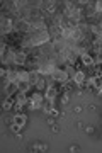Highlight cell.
<instances>
[{"label": "cell", "mask_w": 102, "mask_h": 153, "mask_svg": "<svg viewBox=\"0 0 102 153\" xmlns=\"http://www.w3.org/2000/svg\"><path fill=\"white\" fill-rule=\"evenodd\" d=\"M43 107V94H39V92H34L29 97V109L31 111H38Z\"/></svg>", "instance_id": "1"}, {"label": "cell", "mask_w": 102, "mask_h": 153, "mask_svg": "<svg viewBox=\"0 0 102 153\" xmlns=\"http://www.w3.org/2000/svg\"><path fill=\"white\" fill-rule=\"evenodd\" d=\"M51 76H53L54 82H60V83H66L68 78H70V75L66 73V70H54Z\"/></svg>", "instance_id": "2"}, {"label": "cell", "mask_w": 102, "mask_h": 153, "mask_svg": "<svg viewBox=\"0 0 102 153\" xmlns=\"http://www.w3.org/2000/svg\"><path fill=\"white\" fill-rule=\"evenodd\" d=\"M85 80H87V75H85V73H83L82 70H77V71H75V76H73V82H75L77 87H83Z\"/></svg>", "instance_id": "3"}, {"label": "cell", "mask_w": 102, "mask_h": 153, "mask_svg": "<svg viewBox=\"0 0 102 153\" xmlns=\"http://www.w3.org/2000/svg\"><path fill=\"white\" fill-rule=\"evenodd\" d=\"M12 123H16V124H19L21 128H24V126L27 124V116L22 114V112H17V114L12 117Z\"/></svg>", "instance_id": "4"}, {"label": "cell", "mask_w": 102, "mask_h": 153, "mask_svg": "<svg viewBox=\"0 0 102 153\" xmlns=\"http://www.w3.org/2000/svg\"><path fill=\"white\" fill-rule=\"evenodd\" d=\"M82 65L83 66H95V61H94V56H90L89 53H82L80 55Z\"/></svg>", "instance_id": "5"}, {"label": "cell", "mask_w": 102, "mask_h": 153, "mask_svg": "<svg viewBox=\"0 0 102 153\" xmlns=\"http://www.w3.org/2000/svg\"><path fill=\"white\" fill-rule=\"evenodd\" d=\"M29 152H39V153H44V152H48V145L46 143H41V141H38V143H34L31 148H29Z\"/></svg>", "instance_id": "6"}, {"label": "cell", "mask_w": 102, "mask_h": 153, "mask_svg": "<svg viewBox=\"0 0 102 153\" xmlns=\"http://www.w3.org/2000/svg\"><path fill=\"white\" fill-rule=\"evenodd\" d=\"M39 80H41V78H39V73H38V71H31V78H29V83H31V85H38Z\"/></svg>", "instance_id": "7"}, {"label": "cell", "mask_w": 102, "mask_h": 153, "mask_svg": "<svg viewBox=\"0 0 102 153\" xmlns=\"http://www.w3.org/2000/svg\"><path fill=\"white\" fill-rule=\"evenodd\" d=\"M14 105H16V104L12 102V99H5V100H4V104H2V109H4V111H10Z\"/></svg>", "instance_id": "8"}, {"label": "cell", "mask_w": 102, "mask_h": 153, "mask_svg": "<svg viewBox=\"0 0 102 153\" xmlns=\"http://www.w3.org/2000/svg\"><path fill=\"white\" fill-rule=\"evenodd\" d=\"M9 129L12 131V134H16V133H21V131H22L21 126L16 124V123H12V121H10V124H9Z\"/></svg>", "instance_id": "9"}, {"label": "cell", "mask_w": 102, "mask_h": 153, "mask_svg": "<svg viewBox=\"0 0 102 153\" xmlns=\"http://www.w3.org/2000/svg\"><path fill=\"white\" fill-rule=\"evenodd\" d=\"M68 99H70V92H63L61 95H60V102H61V104H66Z\"/></svg>", "instance_id": "10"}, {"label": "cell", "mask_w": 102, "mask_h": 153, "mask_svg": "<svg viewBox=\"0 0 102 153\" xmlns=\"http://www.w3.org/2000/svg\"><path fill=\"white\" fill-rule=\"evenodd\" d=\"M83 129H85V133H87V134H92V133H94V126H85Z\"/></svg>", "instance_id": "11"}, {"label": "cell", "mask_w": 102, "mask_h": 153, "mask_svg": "<svg viewBox=\"0 0 102 153\" xmlns=\"http://www.w3.org/2000/svg\"><path fill=\"white\" fill-rule=\"evenodd\" d=\"M36 87H38L39 90H43V88L46 87V83H44V80H39V82H38V85H36Z\"/></svg>", "instance_id": "12"}, {"label": "cell", "mask_w": 102, "mask_h": 153, "mask_svg": "<svg viewBox=\"0 0 102 153\" xmlns=\"http://www.w3.org/2000/svg\"><path fill=\"white\" fill-rule=\"evenodd\" d=\"M94 92H95V95H99V97H102V85H99V87H97L95 90H94Z\"/></svg>", "instance_id": "13"}, {"label": "cell", "mask_w": 102, "mask_h": 153, "mask_svg": "<svg viewBox=\"0 0 102 153\" xmlns=\"http://www.w3.org/2000/svg\"><path fill=\"white\" fill-rule=\"evenodd\" d=\"M51 131H53V133H58V131H60V128H58L56 124H51Z\"/></svg>", "instance_id": "14"}, {"label": "cell", "mask_w": 102, "mask_h": 153, "mask_svg": "<svg viewBox=\"0 0 102 153\" xmlns=\"http://www.w3.org/2000/svg\"><path fill=\"white\" fill-rule=\"evenodd\" d=\"M46 119H48V124H54V117H51V116H48V117H46Z\"/></svg>", "instance_id": "15"}, {"label": "cell", "mask_w": 102, "mask_h": 153, "mask_svg": "<svg viewBox=\"0 0 102 153\" xmlns=\"http://www.w3.org/2000/svg\"><path fill=\"white\" fill-rule=\"evenodd\" d=\"M78 150H80V148L77 146V145H73V146H70V152L73 153V152H78Z\"/></svg>", "instance_id": "16"}, {"label": "cell", "mask_w": 102, "mask_h": 153, "mask_svg": "<svg viewBox=\"0 0 102 153\" xmlns=\"http://www.w3.org/2000/svg\"><path fill=\"white\" fill-rule=\"evenodd\" d=\"M14 136H16L17 140H22V133H16V134H14Z\"/></svg>", "instance_id": "17"}, {"label": "cell", "mask_w": 102, "mask_h": 153, "mask_svg": "<svg viewBox=\"0 0 102 153\" xmlns=\"http://www.w3.org/2000/svg\"><path fill=\"white\" fill-rule=\"evenodd\" d=\"M80 111H82V107H80V105H77L75 109H73V112H80Z\"/></svg>", "instance_id": "18"}]
</instances>
